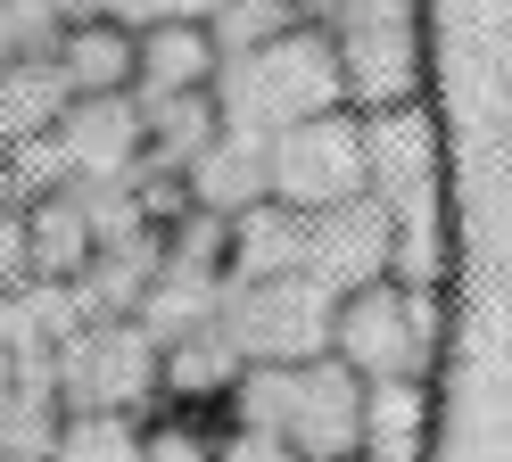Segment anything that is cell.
I'll return each mask as SVG.
<instances>
[{"label":"cell","instance_id":"6da1fadb","mask_svg":"<svg viewBox=\"0 0 512 462\" xmlns=\"http://www.w3.org/2000/svg\"><path fill=\"white\" fill-rule=\"evenodd\" d=\"M215 124L223 132H248V141H273L281 124H306V116H323V108H347V83H339V50H331V33H281V42L265 50H240V58H223L215 66Z\"/></svg>","mask_w":512,"mask_h":462},{"label":"cell","instance_id":"7a4b0ae2","mask_svg":"<svg viewBox=\"0 0 512 462\" xmlns=\"http://www.w3.org/2000/svg\"><path fill=\"white\" fill-rule=\"evenodd\" d=\"M50 388L67 413H141L157 396V339L133 314L83 322L50 347Z\"/></svg>","mask_w":512,"mask_h":462},{"label":"cell","instance_id":"3957f363","mask_svg":"<svg viewBox=\"0 0 512 462\" xmlns=\"http://www.w3.org/2000/svg\"><path fill=\"white\" fill-rule=\"evenodd\" d=\"M215 330L232 339L240 363H314L331 339V297L306 273L281 281H223L215 297Z\"/></svg>","mask_w":512,"mask_h":462},{"label":"cell","instance_id":"277c9868","mask_svg":"<svg viewBox=\"0 0 512 462\" xmlns=\"http://www.w3.org/2000/svg\"><path fill=\"white\" fill-rule=\"evenodd\" d=\"M265 198H281V207H298V215H323V207L364 198V124L347 108L281 124L265 141Z\"/></svg>","mask_w":512,"mask_h":462},{"label":"cell","instance_id":"5b68a950","mask_svg":"<svg viewBox=\"0 0 512 462\" xmlns=\"http://www.w3.org/2000/svg\"><path fill=\"white\" fill-rule=\"evenodd\" d=\"M422 297H413L405 281H364V289H347L331 297V339L323 355H339L356 380H422Z\"/></svg>","mask_w":512,"mask_h":462},{"label":"cell","instance_id":"8992f818","mask_svg":"<svg viewBox=\"0 0 512 462\" xmlns=\"http://www.w3.org/2000/svg\"><path fill=\"white\" fill-rule=\"evenodd\" d=\"M389 264H397V215L380 207V198H347V207L306 215V264H298V273L323 297L364 289V281L389 273Z\"/></svg>","mask_w":512,"mask_h":462},{"label":"cell","instance_id":"52a82bcc","mask_svg":"<svg viewBox=\"0 0 512 462\" xmlns=\"http://www.w3.org/2000/svg\"><path fill=\"white\" fill-rule=\"evenodd\" d=\"M50 149L67 165V182H133L141 174V99L108 91V99H67L50 116Z\"/></svg>","mask_w":512,"mask_h":462},{"label":"cell","instance_id":"ba28073f","mask_svg":"<svg viewBox=\"0 0 512 462\" xmlns=\"http://www.w3.org/2000/svg\"><path fill=\"white\" fill-rule=\"evenodd\" d=\"M306 264V215L281 198H256L223 223V281H281Z\"/></svg>","mask_w":512,"mask_h":462},{"label":"cell","instance_id":"9c48e42d","mask_svg":"<svg viewBox=\"0 0 512 462\" xmlns=\"http://www.w3.org/2000/svg\"><path fill=\"white\" fill-rule=\"evenodd\" d=\"M25 273L50 281V289H75L83 281V264H91V215H83V198L75 190H42V198H25Z\"/></svg>","mask_w":512,"mask_h":462},{"label":"cell","instance_id":"30bf717a","mask_svg":"<svg viewBox=\"0 0 512 462\" xmlns=\"http://www.w3.org/2000/svg\"><path fill=\"white\" fill-rule=\"evenodd\" d=\"M182 198L199 215H223L232 223L240 207L265 198V141H248V132H215V141L182 165Z\"/></svg>","mask_w":512,"mask_h":462},{"label":"cell","instance_id":"8fae6325","mask_svg":"<svg viewBox=\"0 0 512 462\" xmlns=\"http://www.w3.org/2000/svg\"><path fill=\"white\" fill-rule=\"evenodd\" d=\"M50 66L67 99H108V91H133V25L116 17H91V25H58Z\"/></svg>","mask_w":512,"mask_h":462},{"label":"cell","instance_id":"7c38bea8","mask_svg":"<svg viewBox=\"0 0 512 462\" xmlns=\"http://www.w3.org/2000/svg\"><path fill=\"white\" fill-rule=\"evenodd\" d=\"M215 42L207 25H141L133 33V91L157 99V91H207L215 83Z\"/></svg>","mask_w":512,"mask_h":462},{"label":"cell","instance_id":"4fadbf2b","mask_svg":"<svg viewBox=\"0 0 512 462\" xmlns=\"http://www.w3.org/2000/svg\"><path fill=\"white\" fill-rule=\"evenodd\" d=\"M240 372L248 363L232 355V339H223L215 322H199V330H182V339L157 347V388L182 396V405H223V388H232Z\"/></svg>","mask_w":512,"mask_h":462},{"label":"cell","instance_id":"5bb4252c","mask_svg":"<svg viewBox=\"0 0 512 462\" xmlns=\"http://www.w3.org/2000/svg\"><path fill=\"white\" fill-rule=\"evenodd\" d=\"M422 454V380H364L356 462H413Z\"/></svg>","mask_w":512,"mask_h":462},{"label":"cell","instance_id":"9a60e30c","mask_svg":"<svg viewBox=\"0 0 512 462\" xmlns=\"http://www.w3.org/2000/svg\"><path fill=\"white\" fill-rule=\"evenodd\" d=\"M58 388L25 372L9 396H0V462H50V438H58Z\"/></svg>","mask_w":512,"mask_h":462},{"label":"cell","instance_id":"2e32d148","mask_svg":"<svg viewBox=\"0 0 512 462\" xmlns=\"http://www.w3.org/2000/svg\"><path fill=\"white\" fill-rule=\"evenodd\" d=\"M298 25H314L306 0H223L207 17V42H215V58H240V50H265L281 33H298Z\"/></svg>","mask_w":512,"mask_h":462},{"label":"cell","instance_id":"e0dca14e","mask_svg":"<svg viewBox=\"0 0 512 462\" xmlns=\"http://www.w3.org/2000/svg\"><path fill=\"white\" fill-rule=\"evenodd\" d=\"M50 462H141V413H58Z\"/></svg>","mask_w":512,"mask_h":462},{"label":"cell","instance_id":"ac0fdd59","mask_svg":"<svg viewBox=\"0 0 512 462\" xmlns=\"http://www.w3.org/2000/svg\"><path fill=\"white\" fill-rule=\"evenodd\" d=\"M141 462H215V429H199V421H149L141 429Z\"/></svg>","mask_w":512,"mask_h":462},{"label":"cell","instance_id":"d6986e66","mask_svg":"<svg viewBox=\"0 0 512 462\" xmlns=\"http://www.w3.org/2000/svg\"><path fill=\"white\" fill-rule=\"evenodd\" d=\"M215 462H298V454L281 446L273 429H256V421H223L215 429Z\"/></svg>","mask_w":512,"mask_h":462},{"label":"cell","instance_id":"ffe728a7","mask_svg":"<svg viewBox=\"0 0 512 462\" xmlns=\"http://www.w3.org/2000/svg\"><path fill=\"white\" fill-rule=\"evenodd\" d=\"M25 281H34V273H25V215L0 207V297H17Z\"/></svg>","mask_w":512,"mask_h":462},{"label":"cell","instance_id":"44dd1931","mask_svg":"<svg viewBox=\"0 0 512 462\" xmlns=\"http://www.w3.org/2000/svg\"><path fill=\"white\" fill-rule=\"evenodd\" d=\"M141 9H149V25H207L223 0H141Z\"/></svg>","mask_w":512,"mask_h":462},{"label":"cell","instance_id":"7402d4cb","mask_svg":"<svg viewBox=\"0 0 512 462\" xmlns=\"http://www.w3.org/2000/svg\"><path fill=\"white\" fill-rule=\"evenodd\" d=\"M58 25H91V17H116V0H42Z\"/></svg>","mask_w":512,"mask_h":462}]
</instances>
